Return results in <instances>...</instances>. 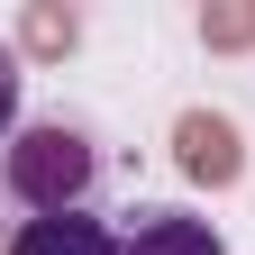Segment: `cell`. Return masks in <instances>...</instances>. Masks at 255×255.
<instances>
[{
  "mask_svg": "<svg viewBox=\"0 0 255 255\" xmlns=\"http://www.w3.org/2000/svg\"><path fill=\"white\" fill-rule=\"evenodd\" d=\"M0 191L27 210V219H64V210H91L101 191V146L64 119H37L0 146Z\"/></svg>",
  "mask_w": 255,
  "mask_h": 255,
  "instance_id": "6da1fadb",
  "label": "cell"
},
{
  "mask_svg": "<svg viewBox=\"0 0 255 255\" xmlns=\"http://www.w3.org/2000/svg\"><path fill=\"white\" fill-rule=\"evenodd\" d=\"M119 255H228V237L201 210H137L119 228Z\"/></svg>",
  "mask_w": 255,
  "mask_h": 255,
  "instance_id": "7a4b0ae2",
  "label": "cell"
},
{
  "mask_svg": "<svg viewBox=\"0 0 255 255\" xmlns=\"http://www.w3.org/2000/svg\"><path fill=\"white\" fill-rule=\"evenodd\" d=\"M9 255H119V228L91 210H64V219H18Z\"/></svg>",
  "mask_w": 255,
  "mask_h": 255,
  "instance_id": "3957f363",
  "label": "cell"
},
{
  "mask_svg": "<svg viewBox=\"0 0 255 255\" xmlns=\"http://www.w3.org/2000/svg\"><path fill=\"white\" fill-rule=\"evenodd\" d=\"M18 110H27V73H18V55H9V46H0V146H9V137H18V128H27Z\"/></svg>",
  "mask_w": 255,
  "mask_h": 255,
  "instance_id": "277c9868",
  "label": "cell"
}]
</instances>
